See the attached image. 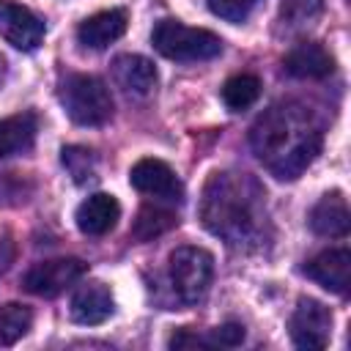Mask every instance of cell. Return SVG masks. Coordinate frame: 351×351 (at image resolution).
Instances as JSON below:
<instances>
[{"mask_svg":"<svg viewBox=\"0 0 351 351\" xmlns=\"http://www.w3.org/2000/svg\"><path fill=\"white\" fill-rule=\"evenodd\" d=\"M74 219L85 236H104L121 219V203L107 192H96L77 206Z\"/></svg>","mask_w":351,"mask_h":351,"instance_id":"cell-14","label":"cell"},{"mask_svg":"<svg viewBox=\"0 0 351 351\" xmlns=\"http://www.w3.org/2000/svg\"><path fill=\"white\" fill-rule=\"evenodd\" d=\"M285 74L296 80H324L335 71V58L318 41H302L282 58Z\"/></svg>","mask_w":351,"mask_h":351,"instance_id":"cell-11","label":"cell"},{"mask_svg":"<svg viewBox=\"0 0 351 351\" xmlns=\"http://www.w3.org/2000/svg\"><path fill=\"white\" fill-rule=\"evenodd\" d=\"M200 346H211L208 337H197L189 329H181L170 337V348H200Z\"/></svg>","mask_w":351,"mask_h":351,"instance_id":"cell-25","label":"cell"},{"mask_svg":"<svg viewBox=\"0 0 351 351\" xmlns=\"http://www.w3.org/2000/svg\"><path fill=\"white\" fill-rule=\"evenodd\" d=\"M33 324V313L27 304L8 302L0 307V346H14L19 337L27 335Z\"/></svg>","mask_w":351,"mask_h":351,"instance_id":"cell-20","label":"cell"},{"mask_svg":"<svg viewBox=\"0 0 351 351\" xmlns=\"http://www.w3.org/2000/svg\"><path fill=\"white\" fill-rule=\"evenodd\" d=\"M154 49L167 60L197 63L211 60L222 52V38L203 27H189L178 19H159L151 30Z\"/></svg>","mask_w":351,"mask_h":351,"instance_id":"cell-3","label":"cell"},{"mask_svg":"<svg viewBox=\"0 0 351 351\" xmlns=\"http://www.w3.org/2000/svg\"><path fill=\"white\" fill-rule=\"evenodd\" d=\"M206 3H208V8H211L214 16L239 25V22H244V19L252 14V8H255L261 0H206Z\"/></svg>","mask_w":351,"mask_h":351,"instance_id":"cell-23","label":"cell"},{"mask_svg":"<svg viewBox=\"0 0 351 351\" xmlns=\"http://www.w3.org/2000/svg\"><path fill=\"white\" fill-rule=\"evenodd\" d=\"M88 271V266L80 258H52V261H41L36 266H30L22 274V288L27 293L36 296H58L63 293L69 285H74L77 280H82V274Z\"/></svg>","mask_w":351,"mask_h":351,"instance_id":"cell-6","label":"cell"},{"mask_svg":"<svg viewBox=\"0 0 351 351\" xmlns=\"http://www.w3.org/2000/svg\"><path fill=\"white\" fill-rule=\"evenodd\" d=\"M288 326H291V340L299 348H307V351L326 348V343L332 337V310L326 304H321L318 299L302 296L296 302V310H293Z\"/></svg>","mask_w":351,"mask_h":351,"instance_id":"cell-7","label":"cell"},{"mask_svg":"<svg viewBox=\"0 0 351 351\" xmlns=\"http://www.w3.org/2000/svg\"><path fill=\"white\" fill-rule=\"evenodd\" d=\"M58 96L66 115L80 126H101L112 118L110 88L93 74H69Z\"/></svg>","mask_w":351,"mask_h":351,"instance_id":"cell-4","label":"cell"},{"mask_svg":"<svg viewBox=\"0 0 351 351\" xmlns=\"http://www.w3.org/2000/svg\"><path fill=\"white\" fill-rule=\"evenodd\" d=\"M250 145L271 176L291 181L299 178L321 154L324 132L310 107L296 101H277L252 123Z\"/></svg>","mask_w":351,"mask_h":351,"instance_id":"cell-1","label":"cell"},{"mask_svg":"<svg viewBox=\"0 0 351 351\" xmlns=\"http://www.w3.org/2000/svg\"><path fill=\"white\" fill-rule=\"evenodd\" d=\"M304 274L332 293H348V288H351V250L335 247V250L318 252L315 258H310L304 263Z\"/></svg>","mask_w":351,"mask_h":351,"instance_id":"cell-10","label":"cell"},{"mask_svg":"<svg viewBox=\"0 0 351 351\" xmlns=\"http://www.w3.org/2000/svg\"><path fill=\"white\" fill-rule=\"evenodd\" d=\"M112 80L134 96H148L156 88V66L143 55H118L112 60Z\"/></svg>","mask_w":351,"mask_h":351,"instance_id":"cell-16","label":"cell"},{"mask_svg":"<svg viewBox=\"0 0 351 351\" xmlns=\"http://www.w3.org/2000/svg\"><path fill=\"white\" fill-rule=\"evenodd\" d=\"M324 8V0H282L280 3V22L288 27L310 25Z\"/></svg>","mask_w":351,"mask_h":351,"instance_id":"cell-22","label":"cell"},{"mask_svg":"<svg viewBox=\"0 0 351 351\" xmlns=\"http://www.w3.org/2000/svg\"><path fill=\"white\" fill-rule=\"evenodd\" d=\"M208 343H211V346H222V348L241 346V343H244V326H241V324H236V321H228V324H222V326L211 329Z\"/></svg>","mask_w":351,"mask_h":351,"instance_id":"cell-24","label":"cell"},{"mask_svg":"<svg viewBox=\"0 0 351 351\" xmlns=\"http://www.w3.org/2000/svg\"><path fill=\"white\" fill-rule=\"evenodd\" d=\"M71 318L82 326L104 324L115 313V299L104 282H85L71 296Z\"/></svg>","mask_w":351,"mask_h":351,"instance_id":"cell-13","label":"cell"},{"mask_svg":"<svg viewBox=\"0 0 351 351\" xmlns=\"http://www.w3.org/2000/svg\"><path fill=\"white\" fill-rule=\"evenodd\" d=\"M38 132L36 112H16L8 118H0V156L22 154L33 145Z\"/></svg>","mask_w":351,"mask_h":351,"instance_id":"cell-17","label":"cell"},{"mask_svg":"<svg viewBox=\"0 0 351 351\" xmlns=\"http://www.w3.org/2000/svg\"><path fill=\"white\" fill-rule=\"evenodd\" d=\"M126 11L123 8H107V11H96L88 19L80 22L77 27V41L85 49H104L112 41H118L126 33Z\"/></svg>","mask_w":351,"mask_h":351,"instance_id":"cell-12","label":"cell"},{"mask_svg":"<svg viewBox=\"0 0 351 351\" xmlns=\"http://www.w3.org/2000/svg\"><path fill=\"white\" fill-rule=\"evenodd\" d=\"M176 225H178L176 211H170V208H165L159 203H143L137 217H134V222H132V236L137 241H151V239L167 233Z\"/></svg>","mask_w":351,"mask_h":351,"instance_id":"cell-18","label":"cell"},{"mask_svg":"<svg viewBox=\"0 0 351 351\" xmlns=\"http://www.w3.org/2000/svg\"><path fill=\"white\" fill-rule=\"evenodd\" d=\"M129 184L137 192L151 195L156 200H170L173 203V200H181V195H184V186L176 178L173 167L165 165L162 159H151V156H145V159H140V162L132 165Z\"/></svg>","mask_w":351,"mask_h":351,"instance_id":"cell-9","label":"cell"},{"mask_svg":"<svg viewBox=\"0 0 351 351\" xmlns=\"http://www.w3.org/2000/svg\"><path fill=\"white\" fill-rule=\"evenodd\" d=\"M200 219L228 244L252 241L266 219L263 189L247 173H211L200 197Z\"/></svg>","mask_w":351,"mask_h":351,"instance_id":"cell-2","label":"cell"},{"mask_svg":"<svg viewBox=\"0 0 351 351\" xmlns=\"http://www.w3.org/2000/svg\"><path fill=\"white\" fill-rule=\"evenodd\" d=\"M313 233L318 236H329V239H343L351 228V214H348V203L340 192H329L324 195L307 217Z\"/></svg>","mask_w":351,"mask_h":351,"instance_id":"cell-15","label":"cell"},{"mask_svg":"<svg viewBox=\"0 0 351 351\" xmlns=\"http://www.w3.org/2000/svg\"><path fill=\"white\" fill-rule=\"evenodd\" d=\"M258 96H261V80L255 74H233L222 85V101L233 112L252 107L258 101Z\"/></svg>","mask_w":351,"mask_h":351,"instance_id":"cell-19","label":"cell"},{"mask_svg":"<svg viewBox=\"0 0 351 351\" xmlns=\"http://www.w3.org/2000/svg\"><path fill=\"white\" fill-rule=\"evenodd\" d=\"M0 36L16 49L33 52L44 41V22L30 8L14 0H0Z\"/></svg>","mask_w":351,"mask_h":351,"instance_id":"cell-8","label":"cell"},{"mask_svg":"<svg viewBox=\"0 0 351 351\" xmlns=\"http://www.w3.org/2000/svg\"><path fill=\"white\" fill-rule=\"evenodd\" d=\"M60 162L77 184H88L96 178V154L85 145H66L60 151Z\"/></svg>","mask_w":351,"mask_h":351,"instance_id":"cell-21","label":"cell"},{"mask_svg":"<svg viewBox=\"0 0 351 351\" xmlns=\"http://www.w3.org/2000/svg\"><path fill=\"white\" fill-rule=\"evenodd\" d=\"M167 274L173 293L184 304H197L211 288L214 280V258L203 247H178L170 252Z\"/></svg>","mask_w":351,"mask_h":351,"instance_id":"cell-5","label":"cell"}]
</instances>
